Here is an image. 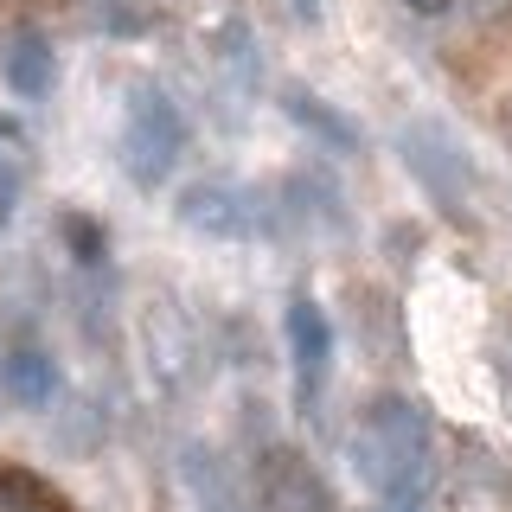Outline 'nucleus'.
<instances>
[{
    "label": "nucleus",
    "mask_w": 512,
    "mask_h": 512,
    "mask_svg": "<svg viewBox=\"0 0 512 512\" xmlns=\"http://www.w3.org/2000/svg\"><path fill=\"white\" fill-rule=\"evenodd\" d=\"M404 167L423 180L436 199L448 205V212H468V160H461V148L442 135L436 122H410L404 128Z\"/></svg>",
    "instance_id": "4"
},
{
    "label": "nucleus",
    "mask_w": 512,
    "mask_h": 512,
    "mask_svg": "<svg viewBox=\"0 0 512 512\" xmlns=\"http://www.w3.org/2000/svg\"><path fill=\"white\" fill-rule=\"evenodd\" d=\"M0 500H13L20 512H64L58 493L45 487L39 474H26V468H0Z\"/></svg>",
    "instance_id": "10"
},
{
    "label": "nucleus",
    "mask_w": 512,
    "mask_h": 512,
    "mask_svg": "<svg viewBox=\"0 0 512 512\" xmlns=\"http://www.w3.org/2000/svg\"><path fill=\"white\" fill-rule=\"evenodd\" d=\"M20 141H0V231L13 224V212H20V192H26V167H20Z\"/></svg>",
    "instance_id": "12"
},
{
    "label": "nucleus",
    "mask_w": 512,
    "mask_h": 512,
    "mask_svg": "<svg viewBox=\"0 0 512 512\" xmlns=\"http://www.w3.org/2000/svg\"><path fill=\"white\" fill-rule=\"evenodd\" d=\"M64 244H71V256H77L84 269H96V263L109 256V231H103L90 212H71V218H64Z\"/></svg>",
    "instance_id": "11"
},
{
    "label": "nucleus",
    "mask_w": 512,
    "mask_h": 512,
    "mask_svg": "<svg viewBox=\"0 0 512 512\" xmlns=\"http://www.w3.org/2000/svg\"><path fill=\"white\" fill-rule=\"evenodd\" d=\"M429 461H436L429 416L410 397H378L352 429V474L372 487L378 512H423Z\"/></svg>",
    "instance_id": "1"
},
{
    "label": "nucleus",
    "mask_w": 512,
    "mask_h": 512,
    "mask_svg": "<svg viewBox=\"0 0 512 512\" xmlns=\"http://www.w3.org/2000/svg\"><path fill=\"white\" fill-rule=\"evenodd\" d=\"M288 7H295L301 26H320V0H288Z\"/></svg>",
    "instance_id": "15"
},
{
    "label": "nucleus",
    "mask_w": 512,
    "mask_h": 512,
    "mask_svg": "<svg viewBox=\"0 0 512 512\" xmlns=\"http://www.w3.org/2000/svg\"><path fill=\"white\" fill-rule=\"evenodd\" d=\"M180 224L192 237H218V244H237V237L256 231V199L231 180H199L180 192Z\"/></svg>",
    "instance_id": "5"
},
{
    "label": "nucleus",
    "mask_w": 512,
    "mask_h": 512,
    "mask_svg": "<svg viewBox=\"0 0 512 512\" xmlns=\"http://www.w3.org/2000/svg\"><path fill=\"white\" fill-rule=\"evenodd\" d=\"M186 154V116L160 84H135L128 90V109H122V173L128 186L154 192L173 180Z\"/></svg>",
    "instance_id": "2"
},
{
    "label": "nucleus",
    "mask_w": 512,
    "mask_h": 512,
    "mask_svg": "<svg viewBox=\"0 0 512 512\" xmlns=\"http://www.w3.org/2000/svg\"><path fill=\"white\" fill-rule=\"evenodd\" d=\"M186 480H192V493H199L205 512H250L244 493H237V480L224 474V461L205 455V448H186Z\"/></svg>",
    "instance_id": "9"
},
{
    "label": "nucleus",
    "mask_w": 512,
    "mask_h": 512,
    "mask_svg": "<svg viewBox=\"0 0 512 512\" xmlns=\"http://www.w3.org/2000/svg\"><path fill=\"white\" fill-rule=\"evenodd\" d=\"M282 340H288V372H295V404L314 410L333 372V320L314 295H295L282 314Z\"/></svg>",
    "instance_id": "3"
},
{
    "label": "nucleus",
    "mask_w": 512,
    "mask_h": 512,
    "mask_svg": "<svg viewBox=\"0 0 512 512\" xmlns=\"http://www.w3.org/2000/svg\"><path fill=\"white\" fill-rule=\"evenodd\" d=\"M0 141H20V122H7V116H0Z\"/></svg>",
    "instance_id": "16"
},
{
    "label": "nucleus",
    "mask_w": 512,
    "mask_h": 512,
    "mask_svg": "<svg viewBox=\"0 0 512 512\" xmlns=\"http://www.w3.org/2000/svg\"><path fill=\"white\" fill-rule=\"evenodd\" d=\"M0 391L20 410H52L64 391V372L45 346H13V352H0Z\"/></svg>",
    "instance_id": "6"
},
{
    "label": "nucleus",
    "mask_w": 512,
    "mask_h": 512,
    "mask_svg": "<svg viewBox=\"0 0 512 512\" xmlns=\"http://www.w3.org/2000/svg\"><path fill=\"white\" fill-rule=\"evenodd\" d=\"M404 7H410V13H423V20H442L448 0H404Z\"/></svg>",
    "instance_id": "14"
},
{
    "label": "nucleus",
    "mask_w": 512,
    "mask_h": 512,
    "mask_svg": "<svg viewBox=\"0 0 512 512\" xmlns=\"http://www.w3.org/2000/svg\"><path fill=\"white\" fill-rule=\"evenodd\" d=\"M282 109H288V122H295V128H308L314 141H327L333 154H359V122H346L340 109L327 103V96H314V90H282Z\"/></svg>",
    "instance_id": "8"
},
{
    "label": "nucleus",
    "mask_w": 512,
    "mask_h": 512,
    "mask_svg": "<svg viewBox=\"0 0 512 512\" xmlns=\"http://www.w3.org/2000/svg\"><path fill=\"white\" fill-rule=\"evenodd\" d=\"M218 45H224V58H231V71L250 84V77H256V58H250V26H244V20H224V26H218Z\"/></svg>",
    "instance_id": "13"
},
{
    "label": "nucleus",
    "mask_w": 512,
    "mask_h": 512,
    "mask_svg": "<svg viewBox=\"0 0 512 512\" xmlns=\"http://www.w3.org/2000/svg\"><path fill=\"white\" fill-rule=\"evenodd\" d=\"M0 71H7L13 96H26V103L52 96V84H58V52H52V39H45L39 26H20V32L7 39V58H0Z\"/></svg>",
    "instance_id": "7"
}]
</instances>
